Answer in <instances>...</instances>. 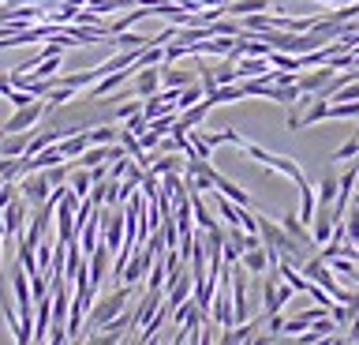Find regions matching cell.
<instances>
[{
  "label": "cell",
  "instance_id": "cell-8",
  "mask_svg": "<svg viewBox=\"0 0 359 345\" xmlns=\"http://www.w3.org/2000/svg\"><path fill=\"white\" fill-rule=\"evenodd\" d=\"M161 91V64H135V98H154Z\"/></svg>",
  "mask_w": 359,
  "mask_h": 345
},
{
  "label": "cell",
  "instance_id": "cell-32",
  "mask_svg": "<svg viewBox=\"0 0 359 345\" xmlns=\"http://www.w3.org/2000/svg\"><path fill=\"white\" fill-rule=\"evenodd\" d=\"M355 289H359V274H355Z\"/></svg>",
  "mask_w": 359,
  "mask_h": 345
},
{
  "label": "cell",
  "instance_id": "cell-7",
  "mask_svg": "<svg viewBox=\"0 0 359 345\" xmlns=\"http://www.w3.org/2000/svg\"><path fill=\"white\" fill-rule=\"evenodd\" d=\"M154 259H157V255H154L150 248H135V252H131V259L123 263V271L116 274V278H120V285L135 289V285L142 282V274H150V263H154Z\"/></svg>",
  "mask_w": 359,
  "mask_h": 345
},
{
  "label": "cell",
  "instance_id": "cell-21",
  "mask_svg": "<svg viewBox=\"0 0 359 345\" xmlns=\"http://www.w3.org/2000/svg\"><path fill=\"white\" fill-rule=\"evenodd\" d=\"M337 184H341V176H333V173H325L322 181H318V207H330L337 203Z\"/></svg>",
  "mask_w": 359,
  "mask_h": 345
},
{
  "label": "cell",
  "instance_id": "cell-26",
  "mask_svg": "<svg viewBox=\"0 0 359 345\" xmlns=\"http://www.w3.org/2000/svg\"><path fill=\"white\" fill-rule=\"evenodd\" d=\"M355 154H359V136H352L344 147H337V150L330 154V162H348V158H355Z\"/></svg>",
  "mask_w": 359,
  "mask_h": 345
},
{
  "label": "cell",
  "instance_id": "cell-19",
  "mask_svg": "<svg viewBox=\"0 0 359 345\" xmlns=\"http://www.w3.org/2000/svg\"><path fill=\"white\" fill-rule=\"evenodd\" d=\"M60 143V154L64 158H79V154H83L86 147H90V139H86V128L83 131H75V136H64V139H56Z\"/></svg>",
  "mask_w": 359,
  "mask_h": 345
},
{
  "label": "cell",
  "instance_id": "cell-11",
  "mask_svg": "<svg viewBox=\"0 0 359 345\" xmlns=\"http://www.w3.org/2000/svg\"><path fill=\"white\" fill-rule=\"evenodd\" d=\"M210 109H213V105L206 102V98H202V102H195L191 109H184V113H176V128H172V131H191V128H198L202 120H206Z\"/></svg>",
  "mask_w": 359,
  "mask_h": 345
},
{
  "label": "cell",
  "instance_id": "cell-29",
  "mask_svg": "<svg viewBox=\"0 0 359 345\" xmlns=\"http://www.w3.org/2000/svg\"><path fill=\"white\" fill-rule=\"evenodd\" d=\"M344 341H359V311L352 315V323H348V330H344Z\"/></svg>",
  "mask_w": 359,
  "mask_h": 345
},
{
  "label": "cell",
  "instance_id": "cell-2",
  "mask_svg": "<svg viewBox=\"0 0 359 345\" xmlns=\"http://www.w3.org/2000/svg\"><path fill=\"white\" fill-rule=\"evenodd\" d=\"M258 237H262V244H266V248H273L280 259H299L303 263V244L292 237L285 226H273L266 214H258Z\"/></svg>",
  "mask_w": 359,
  "mask_h": 345
},
{
  "label": "cell",
  "instance_id": "cell-5",
  "mask_svg": "<svg viewBox=\"0 0 359 345\" xmlns=\"http://www.w3.org/2000/svg\"><path fill=\"white\" fill-rule=\"evenodd\" d=\"M19 195L27 199L30 207H41L45 199L53 195V184H49V176H45V169H30V173H22V176H19Z\"/></svg>",
  "mask_w": 359,
  "mask_h": 345
},
{
  "label": "cell",
  "instance_id": "cell-1",
  "mask_svg": "<svg viewBox=\"0 0 359 345\" xmlns=\"http://www.w3.org/2000/svg\"><path fill=\"white\" fill-rule=\"evenodd\" d=\"M240 150L247 154V158H255L258 165H266V169H273V173H280V176H288V181L296 184V188H299V184H307V173H303L292 158H285V154H269L266 147H258V143H251V139H243V147H240Z\"/></svg>",
  "mask_w": 359,
  "mask_h": 345
},
{
  "label": "cell",
  "instance_id": "cell-16",
  "mask_svg": "<svg viewBox=\"0 0 359 345\" xmlns=\"http://www.w3.org/2000/svg\"><path fill=\"white\" fill-rule=\"evenodd\" d=\"M30 143V131H11V136L0 139V158H22Z\"/></svg>",
  "mask_w": 359,
  "mask_h": 345
},
{
  "label": "cell",
  "instance_id": "cell-4",
  "mask_svg": "<svg viewBox=\"0 0 359 345\" xmlns=\"http://www.w3.org/2000/svg\"><path fill=\"white\" fill-rule=\"evenodd\" d=\"M45 113H49L45 98H38V102H30V105H19L15 113L4 120V136H11V131H34V128H38V120H41Z\"/></svg>",
  "mask_w": 359,
  "mask_h": 345
},
{
  "label": "cell",
  "instance_id": "cell-20",
  "mask_svg": "<svg viewBox=\"0 0 359 345\" xmlns=\"http://www.w3.org/2000/svg\"><path fill=\"white\" fill-rule=\"evenodd\" d=\"M90 12L94 15H112V12H128V8H135L139 0H86Z\"/></svg>",
  "mask_w": 359,
  "mask_h": 345
},
{
  "label": "cell",
  "instance_id": "cell-22",
  "mask_svg": "<svg viewBox=\"0 0 359 345\" xmlns=\"http://www.w3.org/2000/svg\"><path fill=\"white\" fill-rule=\"evenodd\" d=\"M90 184H94V181H90V169H83V165H75L72 176H67V188H72V192H75L79 199H86V195H90Z\"/></svg>",
  "mask_w": 359,
  "mask_h": 345
},
{
  "label": "cell",
  "instance_id": "cell-25",
  "mask_svg": "<svg viewBox=\"0 0 359 345\" xmlns=\"http://www.w3.org/2000/svg\"><path fill=\"white\" fill-rule=\"evenodd\" d=\"M172 128H176V109H172V113H161V117L150 120V131H157V136H172Z\"/></svg>",
  "mask_w": 359,
  "mask_h": 345
},
{
  "label": "cell",
  "instance_id": "cell-12",
  "mask_svg": "<svg viewBox=\"0 0 359 345\" xmlns=\"http://www.w3.org/2000/svg\"><path fill=\"white\" fill-rule=\"evenodd\" d=\"M213 323L224 330V327H236V315H232V289L224 285L217 297H213Z\"/></svg>",
  "mask_w": 359,
  "mask_h": 345
},
{
  "label": "cell",
  "instance_id": "cell-13",
  "mask_svg": "<svg viewBox=\"0 0 359 345\" xmlns=\"http://www.w3.org/2000/svg\"><path fill=\"white\" fill-rule=\"evenodd\" d=\"M337 68H330V64H322V68H314V72H307V75H296V86L303 94H318L325 83H330V75H333Z\"/></svg>",
  "mask_w": 359,
  "mask_h": 345
},
{
  "label": "cell",
  "instance_id": "cell-27",
  "mask_svg": "<svg viewBox=\"0 0 359 345\" xmlns=\"http://www.w3.org/2000/svg\"><path fill=\"white\" fill-rule=\"evenodd\" d=\"M139 109H142V98H128V102L116 105V113H112V117H116V120H128V117L139 113Z\"/></svg>",
  "mask_w": 359,
  "mask_h": 345
},
{
  "label": "cell",
  "instance_id": "cell-18",
  "mask_svg": "<svg viewBox=\"0 0 359 345\" xmlns=\"http://www.w3.org/2000/svg\"><path fill=\"white\" fill-rule=\"evenodd\" d=\"M325 117H330V102L318 98V94H311V109L299 117V128H311V124H318V120H325Z\"/></svg>",
  "mask_w": 359,
  "mask_h": 345
},
{
  "label": "cell",
  "instance_id": "cell-9",
  "mask_svg": "<svg viewBox=\"0 0 359 345\" xmlns=\"http://www.w3.org/2000/svg\"><path fill=\"white\" fill-rule=\"evenodd\" d=\"M277 259H280V255L273 248H266V244H255V248H247L240 255V263H243L247 274H266L269 266H277Z\"/></svg>",
  "mask_w": 359,
  "mask_h": 345
},
{
  "label": "cell",
  "instance_id": "cell-15",
  "mask_svg": "<svg viewBox=\"0 0 359 345\" xmlns=\"http://www.w3.org/2000/svg\"><path fill=\"white\" fill-rule=\"evenodd\" d=\"M202 323H206V311L195 304V308L187 311V319L180 323V338H176V341H202V338H198V334H202Z\"/></svg>",
  "mask_w": 359,
  "mask_h": 345
},
{
  "label": "cell",
  "instance_id": "cell-6",
  "mask_svg": "<svg viewBox=\"0 0 359 345\" xmlns=\"http://www.w3.org/2000/svg\"><path fill=\"white\" fill-rule=\"evenodd\" d=\"M27 210H30V203L22 195H15L4 207V244H19V237L27 233Z\"/></svg>",
  "mask_w": 359,
  "mask_h": 345
},
{
  "label": "cell",
  "instance_id": "cell-28",
  "mask_svg": "<svg viewBox=\"0 0 359 345\" xmlns=\"http://www.w3.org/2000/svg\"><path fill=\"white\" fill-rule=\"evenodd\" d=\"M15 195H19V181H15V184H0V210H4Z\"/></svg>",
  "mask_w": 359,
  "mask_h": 345
},
{
  "label": "cell",
  "instance_id": "cell-23",
  "mask_svg": "<svg viewBox=\"0 0 359 345\" xmlns=\"http://www.w3.org/2000/svg\"><path fill=\"white\" fill-rule=\"evenodd\" d=\"M109 41H116L120 49H142V46H150V38L135 34V30H116V34H109Z\"/></svg>",
  "mask_w": 359,
  "mask_h": 345
},
{
  "label": "cell",
  "instance_id": "cell-30",
  "mask_svg": "<svg viewBox=\"0 0 359 345\" xmlns=\"http://www.w3.org/2000/svg\"><path fill=\"white\" fill-rule=\"evenodd\" d=\"M0 244H4V237H0ZM0 289H4V255H0Z\"/></svg>",
  "mask_w": 359,
  "mask_h": 345
},
{
  "label": "cell",
  "instance_id": "cell-14",
  "mask_svg": "<svg viewBox=\"0 0 359 345\" xmlns=\"http://www.w3.org/2000/svg\"><path fill=\"white\" fill-rule=\"evenodd\" d=\"M333 226H337L333 210H330V207H318V214H314V221H311V237H314V244H318V248H322L325 240H330Z\"/></svg>",
  "mask_w": 359,
  "mask_h": 345
},
{
  "label": "cell",
  "instance_id": "cell-3",
  "mask_svg": "<svg viewBox=\"0 0 359 345\" xmlns=\"http://www.w3.org/2000/svg\"><path fill=\"white\" fill-rule=\"evenodd\" d=\"M123 308H128V285H120L116 293H109V297L101 300L97 308H90V319L83 323V334H79V341H90V338H94V334H97L101 327H105L109 319H116Z\"/></svg>",
  "mask_w": 359,
  "mask_h": 345
},
{
  "label": "cell",
  "instance_id": "cell-31",
  "mask_svg": "<svg viewBox=\"0 0 359 345\" xmlns=\"http://www.w3.org/2000/svg\"><path fill=\"white\" fill-rule=\"evenodd\" d=\"M8 4H41V0H8Z\"/></svg>",
  "mask_w": 359,
  "mask_h": 345
},
{
  "label": "cell",
  "instance_id": "cell-10",
  "mask_svg": "<svg viewBox=\"0 0 359 345\" xmlns=\"http://www.w3.org/2000/svg\"><path fill=\"white\" fill-rule=\"evenodd\" d=\"M269 72V57H262V53H247V57L236 60V83L240 79H258V75Z\"/></svg>",
  "mask_w": 359,
  "mask_h": 345
},
{
  "label": "cell",
  "instance_id": "cell-24",
  "mask_svg": "<svg viewBox=\"0 0 359 345\" xmlns=\"http://www.w3.org/2000/svg\"><path fill=\"white\" fill-rule=\"evenodd\" d=\"M116 136H120V128H109V124L86 128V139H90V147H94V143H116Z\"/></svg>",
  "mask_w": 359,
  "mask_h": 345
},
{
  "label": "cell",
  "instance_id": "cell-17",
  "mask_svg": "<svg viewBox=\"0 0 359 345\" xmlns=\"http://www.w3.org/2000/svg\"><path fill=\"white\" fill-rule=\"evenodd\" d=\"M280 226H285V229L292 233V237H296V240L303 244V248H318V244H314V237H311V229L299 221V214H280Z\"/></svg>",
  "mask_w": 359,
  "mask_h": 345
}]
</instances>
